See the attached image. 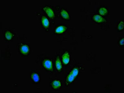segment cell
<instances>
[{
	"label": "cell",
	"mask_w": 124,
	"mask_h": 93,
	"mask_svg": "<svg viewBox=\"0 0 124 93\" xmlns=\"http://www.w3.org/2000/svg\"><path fill=\"white\" fill-rule=\"evenodd\" d=\"M67 27L64 26H61L56 28L55 30V32L58 34H61L64 33L67 30Z\"/></svg>",
	"instance_id": "cell-9"
},
{
	"label": "cell",
	"mask_w": 124,
	"mask_h": 93,
	"mask_svg": "<svg viewBox=\"0 0 124 93\" xmlns=\"http://www.w3.org/2000/svg\"><path fill=\"white\" fill-rule=\"evenodd\" d=\"M93 19L95 22L99 23L104 22L106 21L104 18L99 15H94L93 16Z\"/></svg>",
	"instance_id": "cell-6"
},
{
	"label": "cell",
	"mask_w": 124,
	"mask_h": 93,
	"mask_svg": "<svg viewBox=\"0 0 124 93\" xmlns=\"http://www.w3.org/2000/svg\"><path fill=\"white\" fill-rule=\"evenodd\" d=\"M43 66L49 71H53V64L52 61L48 59H45L42 62Z\"/></svg>",
	"instance_id": "cell-2"
},
{
	"label": "cell",
	"mask_w": 124,
	"mask_h": 93,
	"mask_svg": "<svg viewBox=\"0 0 124 93\" xmlns=\"http://www.w3.org/2000/svg\"><path fill=\"white\" fill-rule=\"evenodd\" d=\"M31 78L34 82L37 83L39 82L40 80V77L39 74L36 73H33L31 74Z\"/></svg>",
	"instance_id": "cell-12"
},
{
	"label": "cell",
	"mask_w": 124,
	"mask_h": 93,
	"mask_svg": "<svg viewBox=\"0 0 124 93\" xmlns=\"http://www.w3.org/2000/svg\"><path fill=\"white\" fill-rule=\"evenodd\" d=\"M119 44L121 45H124V38L121 39L119 41Z\"/></svg>",
	"instance_id": "cell-16"
},
{
	"label": "cell",
	"mask_w": 124,
	"mask_h": 93,
	"mask_svg": "<svg viewBox=\"0 0 124 93\" xmlns=\"http://www.w3.org/2000/svg\"><path fill=\"white\" fill-rule=\"evenodd\" d=\"M63 62L64 64L67 65L69 63L70 61V55L69 53L66 51L62 57Z\"/></svg>",
	"instance_id": "cell-5"
},
{
	"label": "cell",
	"mask_w": 124,
	"mask_h": 93,
	"mask_svg": "<svg viewBox=\"0 0 124 93\" xmlns=\"http://www.w3.org/2000/svg\"><path fill=\"white\" fill-rule=\"evenodd\" d=\"M43 10L46 13L48 16L51 19H53L54 18V11L50 7L48 6H45L43 7Z\"/></svg>",
	"instance_id": "cell-3"
},
{
	"label": "cell",
	"mask_w": 124,
	"mask_h": 93,
	"mask_svg": "<svg viewBox=\"0 0 124 93\" xmlns=\"http://www.w3.org/2000/svg\"><path fill=\"white\" fill-rule=\"evenodd\" d=\"M99 13L102 16L105 15L108 13V11L106 8L104 7H101L99 10Z\"/></svg>",
	"instance_id": "cell-14"
},
{
	"label": "cell",
	"mask_w": 124,
	"mask_h": 93,
	"mask_svg": "<svg viewBox=\"0 0 124 93\" xmlns=\"http://www.w3.org/2000/svg\"><path fill=\"white\" fill-rule=\"evenodd\" d=\"M20 50L21 52L23 54L27 55L29 53L30 48L28 45L26 44H23L21 47Z\"/></svg>",
	"instance_id": "cell-4"
},
{
	"label": "cell",
	"mask_w": 124,
	"mask_h": 93,
	"mask_svg": "<svg viewBox=\"0 0 124 93\" xmlns=\"http://www.w3.org/2000/svg\"><path fill=\"white\" fill-rule=\"evenodd\" d=\"M51 86L54 89H58L61 86V83L60 81L55 80L51 83Z\"/></svg>",
	"instance_id": "cell-7"
},
{
	"label": "cell",
	"mask_w": 124,
	"mask_h": 93,
	"mask_svg": "<svg viewBox=\"0 0 124 93\" xmlns=\"http://www.w3.org/2000/svg\"><path fill=\"white\" fill-rule=\"evenodd\" d=\"M5 36L6 39L8 40H11L13 37L12 33L9 31H7L5 32Z\"/></svg>",
	"instance_id": "cell-13"
},
{
	"label": "cell",
	"mask_w": 124,
	"mask_h": 93,
	"mask_svg": "<svg viewBox=\"0 0 124 93\" xmlns=\"http://www.w3.org/2000/svg\"><path fill=\"white\" fill-rule=\"evenodd\" d=\"M61 15L63 18L67 19V20H69L70 16L69 14L65 10L62 9L61 10Z\"/></svg>",
	"instance_id": "cell-10"
},
{
	"label": "cell",
	"mask_w": 124,
	"mask_h": 93,
	"mask_svg": "<svg viewBox=\"0 0 124 93\" xmlns=\"http://www.w3.org/2000/svg\"><path fill=\"white\" fill-rule=\"evenodd\" d=\"M117 28L119 31H121L124 28V22L123 21H121L118 25Z\"/></svg>",
	"instance_id": "cell-15"
},
{
	"label": "cell",
	"mask_w": 124,
	"mask_h": 93,
	"mask_svg": "<svg viewBox=\"0 0 124 93\" xmlns=\"http://www.w3.org/2000/svg\"><path fill=\"white\" fill-rule=\"evenodd\" d=\"M42 22L43 27L46 29L48 28L49 26L50 23L47 18L45 16H43L42 17Z\"/></svg>",
	"instance_id": "cell-8"
},
{
	"label": "cell",
	"mask_w": 124,
	"mask_h": 93,
	"mask_svg": "<svg viewBox=\"0 0 124 93\" xmlns=\"http://www.w3.org/2000/svg\"><path fill=\"white\" fill-rule=\"evenodd\" d=\"M55 66L56 69L58 71H60L62 68L61 62L59 57H58L55 61Z\"/></svg>",
	"instance_id": "cell-11"
},
{
	"label": "cell",
	"mask_w": 124,
	"mask_h": 93,
	"mask_svg": "<svg viewBox=\"0 0 124 93\" xmlns=\"http://www.w3.org/2000/svg\"><path fill=\"white\" fill-rule=\"evenodd\" d=\"M79 69L77 67L74 68L68 74L65 81L66 85H68L74 80L79 73Z\"/></svg>",
	"instance_id": "cell-1"
}]
</instances>
